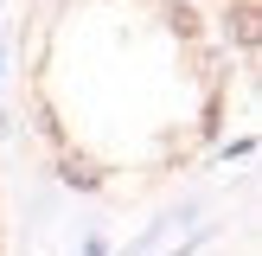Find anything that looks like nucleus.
<instances>
[{
    "label": "nucleus",
    "instance_id": "nucleus-1",
    "mask_svg": "<svg viewBox=\"0 0 262 256\" xmlns=\"http://www.w3.org/2000/svg\"><path fill=\"white\" fill-rule=\"evenodd\" d=\"M237 38H243V45H256V7H237Z\"/></svg>",
    "mask_w": 262,
    "mask_h": 256
}]
</instances>
